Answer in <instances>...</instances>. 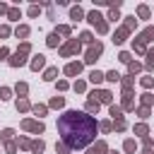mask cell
I'll use <instances>...</instances> for the list:
<instances>
[{"label":"cell","mask_w":154,"mask_h":154,"mask_svg":"<svg viewBox=\"0 0 154 154\" xmlns=\"http://www.w3.org/2000/svg\"><path fill=\"white\" fill-rule=\"evenodd\" d=\"M106 149H108V147H106V142H96V144H94V147H91L87 154H103Z\"/></svg>","instance_id":"4fadbf2b"},{"label":"cell","mask_w":154,"mask_h":154,"mask_svg":"<svg viewBox=\"0 0 154 154\" xmlns=\"http://www.w3.org/2000/svg\"><path fill=\"white\" fill-rule=\"evenodd\" d=\"M0 99H2V101H5V99H10V89H7V87H2V89H0Z\"/></svg>","instance_id":"f35d334b"},{"label":"cell","mask_w":154,"mask_h":154,"mask_svg":"<svg viewBox=\"0 0 154 154\" xmlns=\"http://www.w3.org/2000/svg\"><path fill=\"white\" fill-rule=\"evenodd\" d=\"M70 17H72L75 22H79V19L84 17V12H82V7H72V10H70Z\"/></svg>","instance_id":"2e32d148"},{"label":"cell","mask_w":154,"mask_h":154,"mask_svg":"<svg viewBox=\"0 0 154 154\" xmlns=\"http://www.w3.org/2000/svg\"><path fill=\"white\" fill-rule=\"evenodd\" d=\"M29 51H31V48H29V43H22V46H19V51H17V53L10 58V65H12V67H19V65H24V63H26V58H24V55H26Z\"/></svg>","instance_id":"3957f363"},{"label":"cell","mask_w":154,"mask_h":154,"mask_svg":"<svg viewBox=\"0 0 154 154\" xmlns=\"http://www.w3.org/2000/svg\"><path fill=\"white\" fill-rule=\"evenodd\" d=\"M29 108H31V103H29L26 99H19V101H17V111H29Z\"/></svg>","instance_id":"44dd1931"},{"label":"cell","mask_w":154,"mask_h":154,"mask_svg":"<svg viewBox=\"0 0 154 154\" xmlns=\"http://www.w3.org/2000/svg\"><path fill=\"white\" fill-rule=\"evenodd\" d=\"M43 65H46V58H43L41 53H38V55H34V60H31V70H41Z\"/></svg>","instance_id":"7c38bea8"},{"label":"cell","mask_w":154,"mask_h":154,"mask_svg":"<svg viewBox=\"0 0 154 154\" xmlns=\"http://www.w3.org/2000/svg\"><path fill=\"white\" fill-rule=\"evenodd\" d=\"M58 41H60V38H58V34L53 31V34L48 36V46H51V48H55V46H58Z\"/></svg>","instance_id":"cb8c5ba5"},{"label":"cell","mask_w":154,"mask_h":154,"mask_svg":"<svg viewBox=\"0 0 154 154\" xmlns=\"http://www.w3.org/2000/svg\"><path fill=\"white\" fill-rule=\"evenodd\" d=\"M137 14H140L142 19H147V17H149V7H147V5H140V7H137Z\"/></svg>","instance_id":"7402d4cb"},{"label":"cell","mask_w":154,"mask_h":154,"mask_svg":"<svg viewBox=\"0 0 154 154\" xmlns=\"http://www.w3.org/2000/svg\"><path fill=\"white\" fill-rule=\"evenodd\" d=\"M79 41H82V43H94V38H91V34H89V31H84V34L79 36Z\"/></svg>","instance_id":"484cf974"},{"label":"cell","mask_w":154,"mask_h":154,"mask_svg":"<svg viewBox=\"0 0 154 154\" xmlns=\"http://www.w3.org/2000/svg\"><path fill=\"white\" fill-rule=\"evenodd\" d=\"M123 108H132V99H130V91L125 94V99H123Z\"/></svg>","instance_id":"1f68e13d"},{"label":"cell","mask_w":154,"mask_h":154,"mask_svg":"<svg viewBox=\"0 0 154 154\" xmlns=\"http://www.w3.org/2000/svg\"><path fill=\"white\" fill-rule=\"evenodd\" d=\"M77 51H79V41H77V38H72L67 46H63V48H60V55H63V58H67V55H72V53H77Z\"/></svg>","instance_id":"52a82bcc"},{"label":"cell","mask_w":154,"mask_h":154,"mask_svg":"<svg viewBox=\"0 0 154 154\" xmlns=\"http://www.w3.org/2000/svg\"><path fill=\"white\" fill-rule=\"evenodd\" d=\"M12 135H14V130H10V128H7V130H2V135H0V137H2L5 142H10V140H12Z\"/></svg>","instance_id":"f546056e"},{"label":"cell","mask_w":154,"mask_h":154,"mask_svg":"<svg viewBox=\"0 0 154 154\" xmlns=\"http://www.w3.org/2000/svg\"><path fill=\"white\" fill-rule=\"evenodd\" d=\"M128 70H130V75H135V72H140V70H142V65H140V63H130V65H128Z\"/></svg>","instance_id":"4316f807"},{"label":"cell","mask_w":154,"mask_h":154,"mask_svg":"<svg viewBox=\"0 0 154 154\" xmlns=\"http://www.w3.org/2000/svg\"><path fill=\"white\" fill-rule=\"evenodd\" d=\"M89 82H91V84H101V82H103V75H101L99 70H94V72L89 75Z\"/></svg>","instance_id":"5bb4252c"},{"label":"cell","mask_w":154,"mask_h":154,"mask_svg":"<svg viewBox=\"0 0 154 154\" xmlns=\"http://www.w3.org/2000/svg\"><path fill=\"white\" fill-rule=\"evenodd\" d=\"M84 89H87V84H84L82 79H77V82H75V91H79V94H82Z\"/></svg>","instance_id":"4dcf8cb0"},{"label":"cell","mask_w":154,"mask_h":154,"mask_svg":"<svg viewBox=\"0 0 154 154\" xmlns=\"http://www.w3.org/2000/svg\"><path fill=\"white\" fill-rule=\"evenodd\" d=\"M137 113H140V116H142V118H147V116H149V108H147V106H142V108H140V111H137Z\"/></svg>","instance_id":"bcb514c9"},{"label":"cell","mask_w":154,"mask_h":154,"mask_svg":"<svg viewBox=\"0 0 154 154\" xmlns=\"http://www.w3.org/2000/svg\"><path fill=\"white\" fill-rule=\"evenodd\" d=\"M55 34H63V36H67L70 34V26H58V31Z\"/></svg>","instance_id":"7bdbcfd3"},{"label":"cell","mask_w":154,"mask_h":154,"mask_svg":"<svg viewBox=\"0 0 154 154\" xmlns=\"http://www.w3.org/2000/svg\"><path fill=\"white\" fill-rule=\"evenodd\" d=\"M108 19H113V22H116V19H118V10H111V12H108Z\"/></svg>","instance_id":"681fc988"},{"label":"cell","mask_w":154,"mask_h":154,"mask_svg":"<svg viewBox=\"0 0 154 154\" xmlns=\"http://www.w3.org/2000/svg\"><path fill=\"white\" fill-rule=\"evenodd\" d=\"M7 17H10V19H17V17H19V10H7Z\"/></svg>","instance_id":"b9f144b4"},{"label":"cell","mask_w":154,"mask_h":154,"mask_svg":"<svg viewBox=\"0 0 154 154\" xmlns=\"http://www.w3.org/2000/svg\"><path fill=\"white\" fill-rule=\"evenodd\" d=\"M82 72V63H70V65H65V75L67 77H75V75H79Z\"/></svg>","instance_id":"ba28073f"},{"label":"cell","mask_w":154,"mask_h":154,"mask_svg":"<svg viewBox=\"0 0 154 154\" xmlns=\"http://www.w3.org/2000/svg\"><path fill=\"white\" fill-rule=\"evenodd\" d=\"M111 154H118V152H111Z\"/></svg>","instance_id":"11a10c76"},{"label":"cell","mask_w":154,"mask_h":154,"mask_svg":"<svg viewBox=\"0 0 154 154\" xmlns=\"http://www.w3.org/2000/svg\"><path fill=\"white\" fill-rule=\"evenodd\" d=\"M99 106H101V103L96 101V96H94V94H89V101H87V111H84V113H96V111H99Z\"/></svg>","instance_id":"30bf717a"},{"label":"cell","mask_w":154,"mask_h":154,"mask_svg":"<svg viewBox=\"0 0 154 154\" xmlns=\"http://www.w3.org/2000/svg\"><path fill=\"white\" fill-rule=\"evenodd\" d=\"M58 132L67 149H82L96 137V120L84 111H65L58 118Z\"/></svg>","instance_id":"6da1fadb"},{"label":"cell","mask_w":154,"mask_h":154,"mask_svg":"<svg viewBox=\"0 0 154 154\" xmlns=\"http://www.w3.org/2000/svg\"><path fill=\"white\" fill-rule=\"evenodd\" d=\"M55 152H58V154H67L70 149H67V147H65L63 142H58V144H55Z\"/></svg>","instance_id":"836d02e7"},{"label":"cell","mask_w":154,"mask_h":154,"mask_svg":"<svg viewBox=\"0 0 154 154\" xmlns=\"http://www.w3.org/2000/svg\"><path fill=\"white\" fill-rule=\"evenodd\" d=\"M152 38H154V26H147V29L137 36V41L132 43V46H135V51H137V53H144V43H149Z\"/></svg>","instance_id":"7a4b0ae2"},{"label":"cell","mask_w":154,"mask_h":154,"mask_svg":"<svg viewBox=\"0 0 154 154\" xmlns=\"http://www.w3.org/2000/svg\"><path fill=\"white\" fill-rule=\"evenodd\" d=\"M7 12V5H0V14H5Z\"/></svg>","instance_id":"f5cc1de1"},{"label":"cell","mask_w":154,"mask_h":154,"mask_svg":"<svg viewBox=\"0 0 154 154\" xmlns=\"http://www.w3.org/2000/svg\"><path fill=\"white\" fill-rule=\"evenodd\" d=\"M135 132H137V135H144V137H147V125H144V123L135 125Z\"/></svg>","instance_id":"f1b7e54d"},{"label":"cell","mask_w":154,"mask_h":154,"mask_svg":"<svg viewBox=\"0 0 154 154\" xmlns=\"http://www.w3.org/2000/svg\"><path fill=\"white\" fill-rule=\"evenodd\" d=\"M14 34H17V36H22V38H24V36H29V26H24V24H22V26H17V31H14Z\"/></svg>","instance_id":"603a6c76"},{"label":"cell","mask_w":154,"mask_h":154,"mask_svg":"<svg viewBox=\"0 0 154 154\" xmlns=\"http://www.w3.org/2000/svg\"><path fill=\"white\" fill-rule=\"evenodd\" d=\"M0 36H2V38L10 36V26H0Z\"/></svg>","instance_id":"c3c4849f"},{"label":"cell","mask_w":154,"mask_h":154,"mask_svg":"<svg viewBox=\"0 0 154 154\" xmlns=\"http://www.w3.org/2000/svg\"><path fill=\"white\" fill-rule=\"evenodd\" d=\"M22 128H24V130H29V132H34V135H41V132L46 130L41 120H29V118H26V120H22Z\"/></svg>","instance_id":"8992f818"},{"label":"cell","mask_w":154,"mask_h":154,"mask_svg":"<svg viewBox=\"0 0 154 154\" xmlns=\"http://www.w3.org/2000/svg\"><path fill=\"white\" fill-rule=\"evenodd\" d=\"M101 51H103V46H101L99 41H96V43H89V48H87V58H84V63H89V65H91V63H94V60H96V58L101 55Z\"/></svg>","instance_id":"5b68a950"},{"label":"cell","mask_w":154,"mask_h":154,"mask_svg":"<svg viewBox=\"0 0 154 154\" xmlns=\"http://www.w3.org/2000/svg\"><path fill=\"white\" fill-rule=\"evenodd\" d=\"M152 84H154V79H152V77H142V87H147V89H149Z\"/></svg>","instance_id":"74e56055"},{"label":"cell","mask_w":154,"mask_h":154,"mask_svg":"<svg viewBox=\"0 0 154 154\" xmlns=\"http://www.w3.org/2000/svg\"><path fill=\"white\" fill-rule=\"evenodd\" d=\"M7 53H10V51H7V48H0V58H5V55H7Z\"/></svg>","instance_id":"816d5d0a"},{"label":"cell","mask_w":154,"mask_h":154,"mask_svg":"<svg viewBox=\"0 0 154 154\" xmlns=\"http://www.w3.org/2000/svg\"><path fill=\"white\" fill-rule=\"evenodd\" d=\"M67 87H70V84H67V82H65V79H60V82H58V89H60V91H65V89H67Z\"/></svg>","instance_id":"f6af8a7d"},{"label":"cell","mask_w":154,"mask_h":154,"mask_svg":"<svg viewBox=\"0 0 154 154\" xmlns=\"http://www.w3.org/2000/svg\"><path fill=\"white\" fill-rule=\"evenodd\" d=\"M118 60H120V63H128V65L132 63V58H130V53H128V51H123V53L118 55Z\"/></svg>","instance_id":"d4e9b609"},{"label":"cell","mask_w":154,"mask_h":154,"mask_svg":"<svg viewBox=\"0 0 154 154\" xmlns=\"http://www.w3.org/2000/svg\"><path fill=\"white\" fill-rule=\"evenodd\" d=\"M91 94H94V96H99V99H96L99 103H111V99H113V94H111V91H106V89H103V91H91Z\"/></svg>","instance_id":"9c48e42d"},{"label":"cell","mask_w":154,"mask_h":154,"mask_svg":"<svg viewBox=\"0 0 154 154\" xmlns=\"http://www.w3.org/2000/svg\"><path fill=\"white\" fill-rule=\"evenodd\" d=\"M125 128H128V125H125V120H116V130H118V132H123Z\"/></svg>","instance_id":"60d3db41"},{"label":"cell","mask_w":154,"mask_h":154,"mask_svg":"<svg viewBox=\"0 0 154 154\" xmlns=\"http://www.w3.org/2000/svg\"><path fill=\"white\" fill-rule=\"evenodd\" d=\"M152 65H154V48L147 51V67H152Z\"/></svg>","instance_id":"e575fe53"},{"label":"cell","mask_w":154,"mask_h":154,"mask_svg":"<svg viewBox=\"0 0 154 154\" xmlns=\"http://www.w3.org/2000/svg\"><path fill=\"white\" fill-rule=\"evenodd\" d=\"M103 79H108V82H118V79H120V75H118L116 70H111V72H106V75H103Z\"/></svg>","instance_id":"ffe728a7"},{"label":"cell","mask_w":154,"mask_h":154,"mask_svg":"<svg viewBox=\"0 0 154 154\" xmlns=\"http://www.w3.org/2000/svg\"><path fill=\"white\" fill-rule=\"evenodd\" d=\"M46 111H48L46 106H34V113H36V116H46Z\"/></svg>","instance_id":"d590c367"},{"label":"cell","mask_w":154,"mask_h":154,"mask_svg":"<svg viewBox=\"0 0 154 154\" xmlns=\"http://www.w3.org/2000/svg\"><path fill=\"white\" fill-rule=\"evenodd\" d=\"M55 75H58V67H48V70H46V75H43V79H46V82H51V79H55Z\"/></svg>","instance_id":"ac0fdd59"},{"label":"cell","mask_w":154,"mask_h":154,"mask_svg":"<svg viewBox=\"0 0 154 154\" xmlns=\"http://www.w3.org/2000/svg\"><path fill=\"white\" fill-rule=\"evenodd\" d=\"M87 19H89V22H91V24L99 29V34H106V31H108V24L103 22V17H101L96 10H94V12H89V14H87Z\"/></svg>","instance_id":"277c9868"},{"label":"cell","mask_w":154,"mask_h":154,"mask_svg":"<svg viewBox=\"0 0 154 154\" xmlns=\"http://www.w3.org/2000/svg\"><path fill=\"white\" fill-rule=\"evenodd\" d=\"M125 152H135V140H125Z\"/></svg>","instance_id":"8d00e7d4"},{"label":"cell","mask_w":154,"mask_h":154,"mask_svg":"<svg viewBox=\"0 0 154 154\" xmlns=\"http://www.w3.org/2000/svg\"><path fill=\"white\" fill-rule=\"evenodd\" d=\"M17 142H19V147H24V149H31V142H29L26 137H19Z\"/></svg>","instance_id":"d6a6232c"},{"label":"cell","mask_w":154,"mask_h":154,"mask_svg":"<svg viewBox=\"0 0 154 154\" xmlns=\"http://www.w3.org/2000/svg\"><path fill=\"white\" fill-rule=\"evenodd\" d=\"M36 14H38V7L31 5V7H29V17H36Z\"/></svg>","instance_id":"ee69618b"},{"label":"cell","mask_w":154,"mask_h":154,"mask_svg":"<svg viewBox=\"0 0 154 154\" xmlns=\"http://www.w3.org/2000/svg\"><path fill=\"white\" fill-rule=\"evenodd\" d=\"M101 130H103V132H108V130H111V123H108V120H103V123H101Z\"/></svg>","instance_id":"f907efd6"},{"label":"cell","mask_w":154,"mask_h":154,"mask_svg":"<svg viewBox=\"0 0 154 154\" xmlns=\"http://www.w3.org/2000/svg\"><path fill=\"white\" fill-rule=\"evenodd\" d=\"M111 116H113L116 120H123V108H118V106L111 103Z\"/></svg>","instance_id":"d6986e66"},{"label":"cell","mask_w":154,"mask_h":154,"mask_svg":"<svg viewBox=\"0 0 154 154\" xmlns=\"http://www.w3.org/2000/svg\"><path fill=\"white\" fill-rule=\"evenodd\" d=\"M152 101H154V99H152V94H142V103H144V106H149Z\"/></svg>","instance_id":"ab89813d"},{"label":"cell","mask_w":154,"mask_h":154,"mask_svg":"<svg viewBox=\"0 0 154 154\" xmlns=\"http://www.w3.org/2000/svg\"><path fill=\"white\" fill-rule=\"evenodd\" d=\"M46 149V144H43V140H36V142H31V152L34 154H41Z\"/></svg>","instance_id":"9a60e30c"},{"label":"cell","mask_w":154,"mask_h":154,"mask_svg":"<svg viewBox=\"0 0 154 154\" xmlns=\"http://www.w3.org/2000/svg\"><path fill=\"white\" fill-rule=\"evenodd\" d=\"M26 91H29V87H26L24 82H19V84H17V94H22V99H24V94H26Z\"/></svg>","instance_id":"83f0119b"},{"label":"cell","mask_w":154,"mask_h":154,"mask_svg":"<svg viewBox=\"0 0 154 154\" xmlns=\"http://www.w3.org/2000/svg\"><path fill=\"white\" fill-rule=\"evenodd\" d=\"M128 34H130V31H128L125 26H120V29L116 31V36H113V41H116V43H123V41L128 38Z\"/></svg>","instance_id":"8fae6325"},{"label":"cell","mask_w":154,"mask_h":154,"mask_svg":"<svg viewBox=\"0 0 154 154\" xmlns=\"http://www.w3.org/2000/svg\"><path fill=\"white\" fill-rule=\"evenodd\" d=\"M142 154H152V149H149V147H147V149H144V152H142Z\"/></svg>","instance_id":"db71d44e"},{"label":"cell","mask_w":154,"mask_h":154,"mask_svg":"<svg viewBox=\"0 0 154 154\" xmlns=\"http://www.w3.org/2000/svg\"><path fill=\"white\" fill-rule=\"evenodd\" d=\"M63 106H65V99L63 96H53L51 99V108H63Z\"/></svg>","instance_id":"e0dca14e"},{"label":"cell","mask_w":154,"mask_h":154,"mask_svg":"<svg viewBox=\"0 0 154 154\" xmlns=\"http://www.w3.org/2000/svg\"><path fill=\"white\" fill-rule=\"evenodd\" d=\"M17 152V144H12V142H7V154H14Z\"/></svg>","instance_id":"7dc6e473"}]
</instances>
